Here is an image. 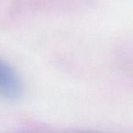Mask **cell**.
<instances>
[{"label": "cell", "instance_id": "6da1fadb", "mask_svg": "<svg viewBox=\"0 0 133 133\" xmlns=\"http://www.w3.org/2000/svg\"><path fill=\"white\" fill-rule=\"evenodd\" d=\"M21 82L14 69L0 59V97L15 99L20 95Z\"/></svg>", "mask_w": 133, "mask_h": 133}]
</instances>
